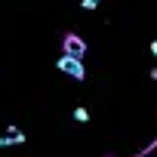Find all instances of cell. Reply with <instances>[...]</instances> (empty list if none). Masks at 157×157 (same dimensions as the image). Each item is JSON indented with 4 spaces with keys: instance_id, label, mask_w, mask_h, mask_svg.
Returning <instances> with one entry per match:
<instances>
[{
    "instance_id": "cell-3",
    "label": "cell",
    "mask_w": 157,
    "mask_h": 157,
    "mask_svg": "<svg viewBox=\"0 0 157 157\" xmlns=\"http://www.w3.org/2000/svg\"><path fill=\"white\" fill-rule=\"evenodd\" d=\"M74 120H77V123H86V120H90V111H86V108H74Z\"/></svg>"
},
{
    "instance_id": "cell-4",
    "label": "cell",
    "mask_w": 157,
    "mask_h": 157,
    "mask_svg": "<svg viewBox=\"0 0 157 157\" xmlns=\"http://www.w3.org/2000/svg\"><path fill=\"white\" fill-rule=\"evenodd\" d=\"M102 0H80V10H96Z\"/></svg>"
},
{
    "instance_id": "cell-6",
    "label": "cell",
    "mask_w": 157,
    "mask_h": 157,
    "mask_svg": "<svg viewBox=\"0 0 157 157\" xmlns=\"http://www.w3.org/2000/svg\"><path fill=\"white\" fill-rule=\"evenodd\" d=\"M151 80H154V83H157V65H154V68H151Z\"/></svg>"
},
{
    "instance_id": "cell-5",
    "label": "cell",
    "mask_w": 157,
    "mask_h": 157,
    "mask_svg": "<svg viewBox=\"0 0 157 157\" xmlns=\"http://www.w3.org/2000/svg\"><path fill=\"white\" fill-rule=\"evenodd\" d=\"M151 56L157 59V40H151Z\"/></svg>"
},
{
    "instance_id": "cell-1",
    "label": "cell",
    "mask_w": 157,
    "mask_h": 157,
    "mask_svg": "<svg viewBox=\"0 0 157 157\" xmlns=\"http://www.w3.org/2000/svg\"><path fill=\"white\" fill-rule=\"evenodd\" d=\"M62 56H71V59H83L86 56V40L80 34H65L62 37Z\"/></svg>"
},
{
    "instance_id": "cell-2",
    "label": "cell",
    "mask_w": 157,
    "mask_h": 157,
    "mask_svg": "<svg viewBox=\"0 0 157 157\" xmlns=\"http://www.w3.org/2000/svg\"><path fill=\"white\" fill-rule=\"evenodd\" d=\"M56 68L68 77H74V80H86V68H83V59H71V56H62L56 62Z\"/></svg>"
}]
</instances>
